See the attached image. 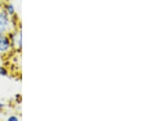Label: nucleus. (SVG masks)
Returning <instances> with one entry per match:
<instances>
[{"mask_svg":"<svg viewBox=\"0 0 147 121\" xmlns=\"http://www.w3.org/2000/svg\"><path fill=\"white\" fill-rule=\"evenodd\" d=\"M4 10H5L6 12L8 14V16H12L15 14V7H13L12 4H11V3H7V4L6 5Z\"/></svg>","mask_w":147,"mask_h":121,"instance_id":"nucleus-3","label":"nucleus"},{"mask_svg":"<svg viewBox=\"0 0 147 121\" xmlns=\"http://www.w3.org/2000/svg\"><path fill=\"white\" fill-rule=\"evenodd\" d=\"M7 75H8L7 70L5 67L0 66V76H7Z\"/></svg>","mask_w":147,"mask_h":121,"instance_id":"nucleus-4","label":"nucleus"},{"mask_svg":"<svg viewBox=\"0 0 147 121\" xmlns=\"http://www.w3.org/2000/svg\"><path fill=\"white\" fill-rule=\"evenodd\" d=\"M11 47V39L6 34H0V53L9 52Z\"/></svg>","mask_w":147,"mask_h":121,"instance_id":"nucleus-2","label":"nucleus"},{"mask_svg":"<svg viewBox=\"0 0 147 121\" xmlns=\"http://www.w3.org/2000/svg\"><path fill=\"white\" fill-rule=\"evenodd\" d=\"M0 4H1V0H0Z\"/></svg>","mask_w":147,"mask_h":121,"instance_id":"nucleus-7","label":"nucleus"},{"mask_svg":"<svg viewBox=\"0 0 147 121\" xmlns=\"http://www.w3.org/2000/svg\"><path fill=\"white\" fill-rule=\"evenodd\" d=\"M7 120L8 121H17V120H19V119H18L16 116H10V117H8V118H7Z\"/></svg>","mask_w":147,"mask_h":121,"instance_id":"nucleus-5","label":"nucleus"},{"mask_svg":"<svg viewBox=\"0 0 147 121\" xmlns=\"http://www.w3.org/2000/svg\"><path fill=\"white\" fill-rule=\"evenodd\" d=\"M11 27L10 16L4 9H0V34H6Z\"/></svg>","mask_w":147,"mask_h":121,"instance_id":"nucleus-1","label":"nucleus"},{"mask_svg":"<svg viewBox=\"0 0 147 121\" xmlns=\"http://www.w3.org/2000/svg\"><path fill=\"white\" fill-rule=\"evenodd\" d=\"M3 106H4V105H3V103H1V102H0V109H3Z\"/></svg>","mask_w":147,"mask_h":121,"instance_id":"nucleus-6","label":"nucleus"}]
</instances>
